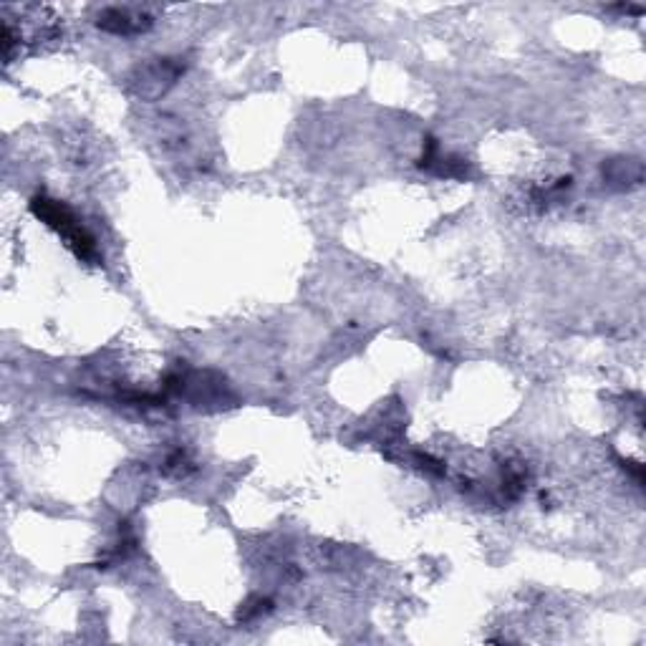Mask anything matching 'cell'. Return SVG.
I'll list each match as a JSON object with an SVG mask.
<instances>
[{
    "mask_svg": "<svg viewBox=\"0 0 646 646\" xmlns=\"http://www.w3.org/2000/svg\"><path fill=\"white\" fill-rule=\"evenodd\" d=\"M101 26L106 28V31H114V33H139L147 28V18L142 16V13H137V16H132V11H109L104 16V21H99Z\"/></svg>",
    "mask_w": 646,
    "mask_h": 646,
    "instance_id": "2",
    "label": "cell"
},
{
    "mask_svg": "<svg viewBox=\"0 0 646 646\" xmlns=\"http://www.w3.org/2000/svg\"><path fill=\"white\" fill-rule=\"evenodd\" d=\"M33 210H36V215L43 220V223L51 225L59 235H64L66 245H69L79 258L84 260L94 258L96 255L94 238H91V235L76 223L74 215H71L61 202L48 200V197H36V200H33Z\"/></svg>",
    "mask_w": 646,
    "mask_h": 646,
    "instance_id": "1",
    "label": "cell"
}]
</instances>
